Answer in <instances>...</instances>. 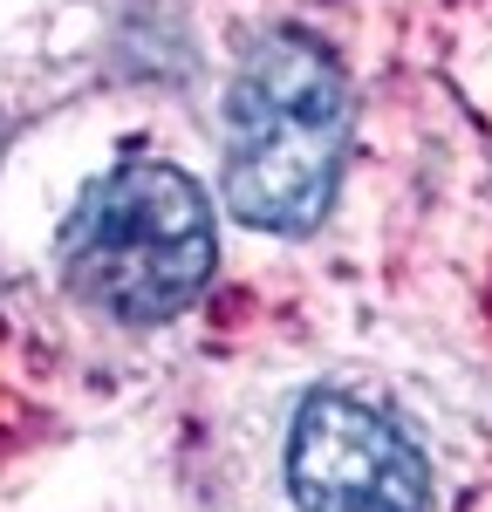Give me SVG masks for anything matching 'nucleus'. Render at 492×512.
I'll return each mask as SVG.
<instances>
[{"label": "nucleus", "mask_w": 492, "mask_h": 512, "mask_svg": "<svg viewBox=\"0 0 492 512\" xmlns=\"http://www.w3.org/2000/svg\"><path fill=\"white\" fill-rule=\"evenodd\" d=\"M349 158V76L315 35L274 28L226 89V205L260 233H315Z\"/></svg>", "instance_id": "f257e3e1"}, {"label": "nucleus", "mask_w": 492, "mask_h": 512, "mask_svg": "<svg viewBox=\"0 0 492 512\" xmlns=\"http://www.w3.org/2000/svg\"><path fill=\"white\" fill-rule=\"evenodd\" d=\"M212 205L164 158H123L103 171L62 226V280L117 321L185 315L212 280Z\"/></svg>", "instance_id": "f03ea898"}, {"label": "nucleus", "mask_w": 492, "mask_h": 512, "mask_svg": "<svg viewBox=\"0 0 492 512\" xmlns=\"http://www.w3.org/2000/svg\"><path fill=\"white\" fill-rule=\"evenodd\" d=\"M287 492L301 512H431V465L363 396L322 390L287 431Z\"/></svg>", "instance_id": "7ed1b4c3"}]
</instances>
